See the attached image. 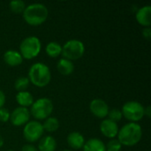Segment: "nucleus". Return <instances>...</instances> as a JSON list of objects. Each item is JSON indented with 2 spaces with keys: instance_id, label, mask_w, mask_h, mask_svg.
I'll list each match as a JSON object with an SVG mask.
<instances>
[{
  "instance_id": "1",
  "label": "nucleus",
  "mask_w": 151,
  "mask_h": 151,
  "mask_svg": "<svg viewBox=\"0 0 151 151\" xmlns=\"http://www.w3.org/2000/svg\"><path fill=\"white\" fill-rule=\"evenodd\" d=\"M117 136L122 146L132 147L141 141L142 137V129L138 123L129 122L119 129Z\"/></svg>"
},
{
  "instance_id": "2",
  "label": "nucleus",
  "mask_w": 151,
  "mask_h": 151,
  "mask_svg": "<svg viewBox=\"0 0 151 151\" xmlns=\"http://www.w3.org/2000/svg\"><path fill=\"white\" fill-rule=\"evenodd\" d=\"M24 20L30 26L36 27L43 24L49 15L47 7L40 3H34L26 6L23 13Z\"/></svg>"
},
{
  "instance_id": "3",
  "label": "nucleus",
  "mask_w": 151,
  "mask_h": 151,
  "mask_svg": "<svg viewBox=\"0 0 151 151\" xmlns=\"http://www.w3.org/2000/svg\"><path fill=\"white\" fill-rule=\"evenodd\" d=\"M29 81L38 88L46 87L51 80V73L48 65L38 62L31 65L28 71Z\"/></svg>"
},
{
  "instance_id": "4",
  "label": "nucleus",
  "mask_w": 151,
  "mask_h": 151,
  "mask_svg": "<svg viewBox=\"0 0 151 151\" xmlns=\"http://www.w3.org/2000/svg\"><path fill=\"white\" fill-rule=\"evenodd\" d=\"M42 50V42L36 36L31 35L23 39L19 44V53L23 59H33L36 58Z\"/></svg>"
},
{
  "instance_id": "5",
  "label": "nucleus",
  "mask_w": 151,
  "mask_h": 151,
  "mask_svg": "<svg viewBox=\"0 0 151 151\" xmlns=\"http://www.w3.org/2000/svg\"><path fill=\"white\" fill-rule=\"evenodd\" d=\"M54 109L53 103L50 98L42 97L34 101L30 109V115L36 120H44L50 116Z\"/></svg>"
},
{
  "instance_id": "6",
  "label": "nucleus",
  "mask_w": 151,
  "mask_h": 151,
  "mask_svg": "<svg viewBox=\"0 0 151 151\" xmlns=\"http://www.w3.org/2000/svg\"><path fill=\"white\" fill-rule=\"evenodd\" d=\"M85 53V45L84 43L77 39H72L67 41L62 46L61 55L63 58L68 59L70 61L78 60Z\"/></svg>"
},
{
  "instance_id": "7",
  "label": "nucleus",
  "mask_w": 151,
  "mask_h": 151,
  "mask_svg": "<svg viewBox=\"0 0 151 151\" xmlns=\"http://www.w3.org/2000/svg\"><path fill=\"white\" fill-rule=\"evenodd\" d=\"M144 106L137 101L127 102L121 109L122 116L129 122L137 123L144 117Z\"/></svg>"
},
{
  "instance_id": "8",
  "label": "nucleus",
  "mask_w": 151,
  "mask_h": 151,
  "mask_svg": "<svg viewBox=\"0 0 151 151\" xmlns=\"http://www.w3.org/2000/svg\"><path fill=\"white\" fill-rule=\"evenodd\" d=\"M43 127L42 123L37 120L28 121L23 128V137L30 144L39 141L43 134Z\"/></svg>"
},
{
  "instance_id": "9",
  "label": "nucleus",
  "mask_w": 151,
  "mask_h": 151,
  "mask_svg": "<svg viewBox=\"0 0 151 151\" xmlns=\"http://www.w3.org/2000/svg\"><path fill=\"white\" fill-rule=\"evenodd\" d=\"M30 111L27 108L19 106L11 112L10 121L14 127L25 126L28 121H30Z\"/></svg>"
},
{
  "instance_id": "10",
  "label": "nucleus",
  "mask_w": 151,
  "mask_h": 151,
  "mask_svg": "<svg viewBox=\"0 0 151 151\" xmlns=\"http://www.w3.org/2000/svg\"><path fill=\"white\" fill-rule=\"evenodd\" d=\"M89 110L95 117L104 119L107 117L110 111L107 103L99 98L94 99L90 102Z\"/></svg>"
},
{
  "instance_id": "11",
  "label": "nucleus",
  "mask_w": 151,
  "mask_h": 151,
  "mask_svg": "<svg viewBox=\"0 0 151 151\" xmlns=\"http://www.w3.org/2000/svg\"><path fill=\"white\" fill-rule=\"evenodd\" d=\"M100 131L102 134L109 139H114L119 133V126L116 122L104 119L100 124Z\"/></svg>"
},
{
  "instance_id": "12",
  "label": "nucleus",
  "mask_w": 151,
  "mask_h": 151,
  "mask_svg": "<svg viewBox=\"0 0 151 151\" xmlns=\"http://www.w3.org/2000/svg\"><path fill=\"white\" fill-rule=\"evenodd\" d=\"M137 22L144 27H150L151 24V6L145 5L137 10L135 13Z\"/></svg>"
},
{
  "instance_id": "13",
  "label": "nucleus",
  "mask_w": 151,
  "mask_h": 151,
  "mask_svg": "<svg viewBox=\"0 0 151 151\" xmlns=\"http://www.w3.org/2000/svg\"><path fill=\"white\" fill-rule=\"evenodd\" d=\"M4 63L9 66H18L22 64L23 58L20 55V53L14 50H6L3 56Z\"/></svg>"
},
{
  "instance_id": "14",
  "label": "nucleus",
  "mask_w": 151,
  "mask_h": 151,
  "mask_svg": "<svg viewBox=\"0 0 151 151\" xmlns=\"http://www.w3.org/2000/svg\"><path fill=\"white\" fill-rule=\"evenodd\" d=\"M66 142L70 148L78 150L83 148L85 143V138L79 132H72L67 135Z\"/></svg>"
},
{
  "instance_id": "15",
  "label": "nucleus",
  "mask_w": 151,
  "mask_h": 151,
  "mask_svg": "<svg viewBox=\"0 0 151 151\" xmlns=\"http://www.w3.org/2000/svg\"><path fill=\"white\" fill-rule=\"evenodd\" d=\"M57 149V142L55 138L47 135L39 140L38 150L39 151H55Z\"/></svg>"
},
{
  "instance_id": "16",
  "label": "nucleus",
  "mask_w": 151,
  "mask_h": 151,
  "mask_svg": "<svg viewBox=\"0 0 151 151\" xmlns=\"http://www.w3.org/2000/svg\"><path fill=\"white\" fill-rule=\"evenodd\" d=\"M83 151H106L105 144L97 138H91L85 142Z\"/></svg>"
},
{
  "instance_id": "17",
  "label": "nucleus",
  "mask_w": 151,
  "mask_h": 151,
  "mask_svg": "<svg viewBox=\"0 0 151 151\" xmlns=\"http://www.w3.org/2000/svg\"><path fill=\"white\" fill-rule=\"evenodd\" d=\"M16 102L17 104L20 106V107H24V108H27V107H31V105L34 103V97L31 95V93L26 91H22V92H18L16 95Z\"/></svg>"
},
{
  "instance_id": "18",
  "label": "nucleus",
  "mask_w": 151,
  "mask_h": 151,
  "mask_svg": "<svg viewBox=\"0 0 151 151\" xmlns=\"http://www.w3.org/2000/svg\"><path fill=\"white\" fill-rule=\"evenodd\" d=\"M57 69L63 75H70L74 70V65L73 61H70L65 58H60L58 61Z\"/></svg>"
},
{
  "instance_id": "19",
  "label": "nucleus",
  "mask_w": 151,
  "mask_h": 151,
  "mask_svg": "<svg viewBox=\"0 0 151 151\" xmlns=\"http://www.w3.org/2000/svg\"><path fill=\"white\" fill-rule=\"evenodd\" d=\"M46 54L50 58H58L59 55H61L62 52V46L57 42H50L45 48Z\"/></svg>"
},
{
  "instance_id": "20",
  "label": "nucleus",
  "mask_w": 151,
  "mask_h": 151,
  "mask_svg": "<svg viewBox=\"0 0 151 151\" xmlns=\"http://www.w3.org/2000/svg\"><path fill=\"white\" fill-rule=\"evenodd\" d=\"M43 130L48 133L56 132L59 128V121L55 117H49L44 119V122L42 124Z\"/></svg>"
},
{
  "instance_id": "21",
  "label": "nucleus",
  "mask_w": 151,
  "mask_h": 151,
  "mask_svg": "<svg viewBox=\"0 0 151 151\" xmlns=\"http://www.w3.org/2000/svg\"><path fill=\"white\" fill-rule=\"evenodd\" d=\"M9 7H10V10L13 13L20 14V13H23L26 8V4L24 1H21V0H14L9 3Z\"/></svg>"
},
{
  "instance_id": "22",
  "label": "nucleus",
  "mask_w": 151,
  "mask_h": 151,
  "mask_svg": "<svg viewBox=\"0 0 151 151\" xmlns=\"http://www.w3.org/2000/svg\"><path fill=\"white\" fill-rule=\"evenodd\" d=\"M30 81L28 80L27 77H19L15 82H14V88L18 91V92H22V91H26V89L27 88L28 85H29Z\"/></svg>"
},
{
  "instance_id": "23",
  "label": "nucleus",
  "mask_w": 151,
  "mask_h": 151,
  "mask_svg": "<svg viewBox=\"0 0 151 151\" xmlns=\"http://www.w3.org/2000/svg\"><path fill=\"white\" fill-rule=\"evenodd\" d=\"M108 119L113 122H119L122 119L123 116H122V112H121V110H119V109H112V110H110L109 111V113H108Z\"/></svg>"
},
{
  "instance_id": "24",
  "label": "nucleus",
  "mask_w": 151,
  "mask_h": 151,
  "mask_svg": "<svg viewBox=\"0 0 151 151\" xmlns=\"http://www.w3.org/2000/svg\"><path fill=\"white\" fill-rule=\"evenodd\" d=\"M105 149L106 151H120L122 149V145L118 139H111L105 145Z\"/></svg>"
},
{
  "instance_id": "25",
  "label": "nucleus",
  "mask_w": 151,
  "mask_h": 151,
  "mask_svg": "<svg viewBox=\"0 0 151 151\" xmlns=\"http://www.w3.org/2000/svg\"><path fill=\"white\" fill-rule=\"evenodd\" d=\"M10 111L5 109V108H1L0 109V122H3V123H6L7 121L10 120Z\"/></svg>"
},
{
  "instance_id": "26",
  "label": "nucleus",
  "mask_w": 151,
  "mask_h": 151,
  "mask_svg": "<svg viewBox=\"0 0 151 151\" xmlns=\"http://www.w3.org/2000/svg\"><path fill=\"white\" fill-rule=\"evenodd\" d=\"M142 36L146 38L147 40H150L151 38V30L150 27H145L142 29Z\"/></svg>"
},
{
  "instance_id": "27",
  "label": "nucleus",
  "mask_w": 151,
  "mask_h": 151,
  "mask_svg": "<svg viewBox=\"0 0 151 151\" xmlns=\"http://www.w3.org/2000/svg\"><path fill=\"white\" fill-rule=\"evenodd\" d=\"M21 151H38V150H37V149H36L33 144L28 143V144H26V145H24V146L22 147Z\"/></svg>"
},
{
  "instance_id": "28",
  "label": "nucleus",
  "mask_w": 151,
  "mask_h": 151,
  "mask_svg": "<svg viewBox=\"0 0 151 151\" xmlns=\"http://www.w3.org/2000/svg\"><path fill=\"white\" fill-rule=\"evenodd\" d=\"M5 101H6L5 95H4V93L3 92V90L0 89V109L4 107V104H5Z\"/></svg>"
},
{
  "instance_id": "29",
  "label": "nucleus",
  "mask_w": 151,
  "mask_h": 151,
  "mask_svg": "<svg viewBox=\"0 0 151 151\" xmlns=\"http://www.w3.org/2000/svg\"><path fill=\"white\" fill-rule=\"evenodd\" d=\"M144 116H147L148 118H150V116H151L150 106H147L146 108H144Z\"/></svg>"
},
{
  "instance_id": "30",
  "label": "nucleus",
  "mask_w": 151,
  "mask_h": 151,
  "mask_svg": "<svg viewBox=\"0 0 151 151\" xmlns=\"http://www.w3.org/2000/svg\"><path fill=\"white\" fill-rule=\"evenodd\" d=\"M3 145H4V139L0 136V148L3 147Z\"/></svg>"
},
{
  "instance_id": "31",
  "label": "nucleus",
  "mask_w": 151,
  "mask_h": 151,
  "mask_svg": "<svg viewBox=\"0 0 151 151\" xmlns=\"http://www.w3.org/2000/svg\"><path fill=\"white\" fill-rule=\"evenodd\" d=\"M62 151H71V150H62Z\"/></svg>"
},
{
  "instance_id": "32",
  "label": "nucleus",
  "mask_w": 151,
  "mask_h": 151,
  "mask_svg": "<svg viewBox=\"0 0 151 151\" xmlns=\"http://www.w3.org/2000/svg\"><path fill=\"white\" fill-rule=\"evenodd\" d=\"M7 151H13V150H7Z\"/></svg>"
}]
</instances>
